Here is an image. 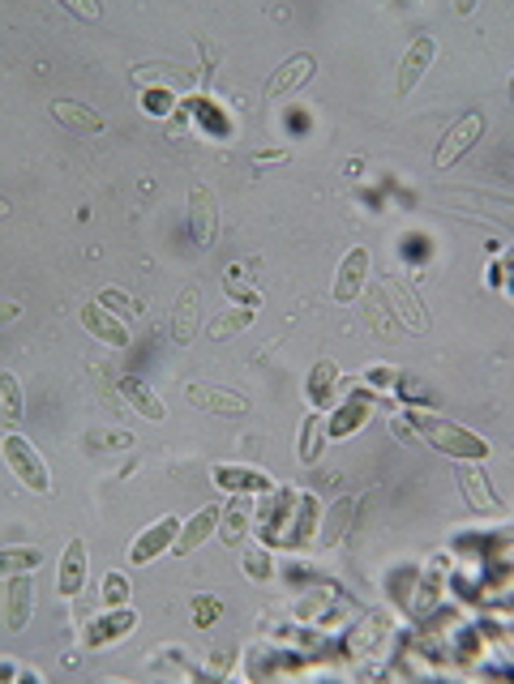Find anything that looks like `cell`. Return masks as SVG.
<instances>
[{
  "label": "cell",
  "mask_w": 514,
  "mask_h": 684,
  "mask_svg": "<svg viewBox=\"0 0 514 684\" xmlns=\"http://www.w3.org/2000/svg\"><path fill=\"white\" fill-rule=\"evenodd\" d=\"M403 419L412 423V432H416V441H421V445L438 449V454L454 458V463H485V458L493 454V445H489L480 432H472V428H463V423L446 419V415H438V410L412 407Z\"/></svg>",
  "instance_id": "6da1fadb"
},
{
  "label": "cell",
  "mask_w": 514,
  "mask_h": 684,
  "mask_svg": "<svg viewBox=\"0 0 514 684\" xmlns=\"http://www.w3.org/2000/svg\"><path fill=\"white\" fill-rule=\"evenodd\" d=\"M0 449H4V463H9L13 479H22V487H30L35 496H48V492H52V471H48L43 454H39L22 432H9V436L0 441Z\"/></svg>",
  "instance_id": "7a4b0ae2"
},
{
  "label": "cell",
  "mask_w": 514,
  "mask_h": 684,
  "mask_svg": "<svg viewBox=\"0 0 514 684\" xmlns=\"http://www.w3.org/2000/svg\"><path fill=\"white\" fill-rule=\"evenodd\" d=\"M485 129H489V121L480 116V112H467V116H459L450 129H446V137H441V145L434 150V167L438 172H446V167H454L480 137H485Z\"/></svg>",
  "instance_id": "3957f363"
},
{
  "label": "cell",
  "mask_w": 514,
  "mask_h": 684,
  "mask_svg": "<svg viewBox=\"0 0 514 684\" xmlns=\"http://www.w3.org/2000/svg\"><path fill=\"white\" fill-rule=\"evenodd\" d=\"M189 231H193V244L198 249H211L220 240V198L215 189L206 185H193L189 189Z\"/></svg>",
  "instance_id": "277c9868"
},
{
  "label": "cell",
  "mask_w": 514,
  "mask_h": 684,
  "mask_svg": "<svg viewBox=\"0 0 514 684\" xmlns=\"http://www.w3.org/2000/svg\"><path fill=\"white\" fill-rule=\"evenodd\" d=\"M459 492H463L472 514H506V501L493 492V483L485 476V463H459Z\"/></svg>",
  "instance_id": "5b68a950"
},
{
  "label": "cell",
  "mask_w": 514,
  "mask_h": 684,
  "mask_svg": "<svg viewBox=\"0 0 514 684\" xmlns=\"http://www.w3.org/2000/svg\"><path fill=\"white\" fill-rule=\"evenodd\" d=\"M211 479L220 483L227 496H262V492H275V487H279L262 467H245V463H215V467H211Z\"/></svg>",
  "instance_id": "8992f818"
},
{
  "label": "cell",
  "mask_w": 514,
  "mask_h": 684,
  "mask_svg": "<svg viewBox=\"0 0 514 684\" xmlns=\"http://www.w3.org/2000/svg\"><path fill=\"white\" fill-rule=\"evenodd\" d=\"M381 300H386V308L394 313V321H399L403 330H412V334H425V330H429V313L421 308L416 291H412L403 278H386V282H381Z\"/></svg>",
  "instance_id": "52a82bcc"
},
{
  "label": "cell",
  "mask_w": 514,
  "mask_h": 684,
  "mask_svg": "<svg viewBox=\"0 0 514 684\" xmlns=\"http://www.w3.org/2000/svg\"><path fill=\"white\" fill-rule=\"evenodd\" d=\"M317 522H322V505H317V496L313 492H296V505L292 514H288V531L279 535V544L275 547H309V540H317Z\"/></svg>",
  "instance_id": "ba28073f"
},
{
  "label": "cell",
  "mask_w": 514,
  "mask_h": 684,
  "mask_svg": "<svg viewBox=\"0 0 514 684\" xmlns=\"http://www.w3.org/2000/svg\"><path fill=\"white\" fill-rule=\"evenodd\" d=\"M176 535H180V518L176 514H167V518H159V522H150L147 531L129 544V565H150V560H159L163 552H172L176 544Z\"/></svg>",
  "instance_id": "9c48e42d"
},
{
  "label": "cell",
  "mask_w": 514,
  "mask_h": 684,
  "mask_svg": "<svg viewBox=\"0 0 514 684\" xmlns=\"http://www.w3.org/2000/svg\"><path fill=\"white\" fill-rule=\"evenodd\" d=\"M434 56H438V39H434V35H416L412 48H408L403 61H399V77H394V90H399L403 99L425 81V73H429V65H434Z\"/></svg>",
  "instance_id": "30bf717a"
},
{
  "label": "cell",
  "mask_w": 514,
  "mask_h": 684,
  "mask_svg": "<svg viewBox=\"0 0 514 684\" xmlns=\"http://www.w3.org/2000/svg\"><path fill=\"white\" fill-rule=\"evenodd\" d=\"M77 321H82V330L90 334V339L108 342V346H129V326L116 317V313H108L99 300H86L82 308H77Z\"/></svg>",
  "instance_id": "8fae6325"
},
{
  "label": "cell",
  "mask_w": 514,
  "mask_h": 684,
  "mask_svg": "<svg viewBox=\"0 0 514 684\" xmlns=\"http://www.w3.org/2000/svg\"><path fill=\"white\" fill-rule=\"evenodd\" d=\"M138 629V612L125 608H108V616H95L86 624V650H103V646H116L121 637H129Z\"/></svg>",
  "instance_id": "7c38bea8"
},
{
  "label": "cell",
  "mask_w": 514,
  "mask_h": 684,
  "mask_svg": "<svg viewBox=\"0 0 514 684\" xmlns=\"http://www.w3.org/2000/svg\"><path fill=\"white\" fill-rule=\"evenodd\" d=\"M202 330V291L198 282H185L180 295H176V308H172V342L176 346H189Z\"/></svg>",
  "instance_id": "4fadbf2b"
},
{
  "label": "cell",
  "mask_w": 514,
  "mask_h": 684,
  "mask_svg": "<svg viewBox=\"0 0 514 684\" xmlns=\"http://www.w3.org/2000/svg\"><path fill=\"white\" fill-rule=\"evenodd\" d=\"M368 270H373L368 249H352V253L339 262V270H335V287H330V295H335L339 304H352V300H356V295L368 287Z\"/></svg>",
  "instance_id": "5bb4252c"
},
{
  "label": "cell",
  "mask_w": 514,
  "mask_h": 684,
  "mask_svg": "<svg viewBox=\"0 0 514 684\" xmlns=\"http://www.w3.org/2000/svg\"><path fill=\"white\" fill-rule=\"evenodd\" d=\"M185 398H189V407L206 410V415H223V419H240L245 410H249V398H240V394H231V390H223V385H185Z\"/></svg>",
  "instance_id": "9a60e30c"
},
{
  "label": "cell",
  "mask_w": 514,
  "mask_h": 684,
  "mask_svg": "<svg viewBox=\"0 0 514 684\" xmlns=\"http://www.w3.org/2000/svg\"><path fill=\"white\" fill-rule=\"evenodd\" d=\"M317 73V61L309 56V52H296V56H288L284 65L275 68L271 77H266V86H262V94L266 99H284V94H292L296 86H304L309 77Z\"/></svg>",
  "instance_id": "2e32d148"
},
{
  "label": "cell",
  "mask_w": 514,
  "mask_h": 684,
  "mask_svg": "<svg viewBox=\"0 0 514 684\" xmlns=\"http://www.w3.org/2000/svg\"><path fill=\"white\" fill-rule=\"evenodd\" d=\"M86 569H90V560H86V540L74 535L70 547L61 552V569H57V591H61V599H77V595H82Z\"/></svg>",
  "instance_id": "e0dca14e"
},
{
  "label": "cell",
  "mask_w": 514,
  "mask_h": 684,
  "mask_svg": "<svg viewBox=\"0 0 514 684\" xmlns=\"http://www.w3.org/2000/svg\"><path fill=\"white\" fill-rule=\"evenodd\" d=\"M30 616H35V582H30V573H17V578H9V591H4L9 633H22L30 624Z\"/></svg>",
  "instance_id": "ac0fdd59"
},
{
  "label": "cell",
  "mask_w": 514,
  "mask_h": 684,
  "mask_svg": "<svg viewBox=\"0 0 514 684\" xmlns=\"http://www.w3.org/2000/svg\"><path fill=\"white\" fill-rule=\"evenodd\" d=\"M220 509L223 505H202L189 522H180V535H176V544H172V552L176 556H193L198 547L206 544L215 531H220Z\"/></svg>",
  "instance_id": "d6986e66"
},
{
  "label": "cell",
  "mask_w": 514,
  "mask_h": 684,
  "mask_svg": "<svg viewBox=\"0 0 514 684\" xmlns=\"http://www.w3.org/2000/svg\"><path fill=\"white\" fill-rule=\"evenodd\" d=\"M202 73L189 65H142L134 68V86H142V90H167V94H176V90H185V86H193Z\"/></svg>",
  "instance_id": "ffe728a7"
},
{
  "label": "cell",
  "mask_w": 514,
  "mask_h": 684,
  "mask_svg": "<svg viewBox=\"0 0 514 684\" xmlns=\"http://www.w3.org/2000/svg\"><path fill=\"white\" fill-rule=\"evenodd\" d=\"M52 121L65 125V129L77 137L103 134V116H99L90 103H77V99H52Z\"/></svg>",
  "instance_id": "44dd1931"
},
{
  "label": "cell",
  "mask_w": 514,
  "mask_h": 684,
  "mask_svg": "<svg viewBox=\"0 0 514 684\" xmlns=\"http://www.w3.org/2000/svg\"><path fill=\"white\" fill-rule=\"evenodd\" d=\"M253 505H258L253 496H231L220 509V535L227 547H240L245 535L253 531Z\"/></svg>",
  "instance_id": "7402d4cb"
},
{
  "label": "cell",
  "mask_w": 514,
  "mask_h": 684,
  "mask_svg": "<svg viewBox=\"0 0 514 684\" xmlns=\"http://www.w3.org/2000/svg\"><path fill=\"white\" fill-rule=\"evenodd\" d=\"M335 394H339V368H335V359H317L304 377V398L313 410H326L335 403Z\"/></svg>",
  "instance_id": "603a6c76"
},
{
  "label": "cell",
  "mask_w": 514,
  "mask_h": 684,
  "mask_svg": "<svg viewBox=\"0 0 514 684\" xmlns=\"http://www.w3.org/2000/svg\"><path fill=\"white\" fill-rule=\"evenodd\" d=\"M326 441H330V436H326V415L309 410V415H304V423H300V436H296V463H300V467L322 463Z\"/></svg>",
  "instance_id": "cb8c5ba5"
},
{
  "label": "cell",
  "mask_w": 514,
  "mask_h": 684,
  "mask_svg": "<svg viewBox=\"0 0 514 684\" xmlns=\"http://www.w3.org/2000/svg\"><path fill=\"white\" fill-rule=\"evenodd\" d=\"M446 573H450V560H446V556H434V560H429V569L421 573V591H416L412 612L429 616L434 608H438L441 595H446Z\"/></svg>",
  "instance_id": "d4e9b609"
},
{
  "label": "cell",
  "mask_w": 514,
  "mask_h": 684,
  "mask_svg": "<svg viewBox=\"0 0 514 684\" xmlns=\"http://www.w3.org/2000/svg\"><path fill=\"white\" fill-rule=\"evenodd\" d=\"M258 308H245V304H231V308H220L211 321H206V339L211 342H231L236 334H245L253 326Z\"/></svg>",
  "instance_id": "484cf974"
},
{
  "label": "cell",
  "mask_w": 514,
  "mask_h": 684,
  "mask_svg": "<svg viewBox=\"0 0 514 684\" xmlns=\"http://www.w3.org/2000/svg\"><path fill=\"white\" fill-rule=\"evenodd\" d=\"M121 398L129 403V407L138 410V415H147L150 423H159L163 415H167V407H163V398L150 390L142 377H121Z\"/></svg>",
  "instance_id": "4316f807"
},
{
  "label": "cell",
  "mask_w": 514,
  "mask_h": 684,
  "mask_svg": "<svg viewBox=\"0 0 514 684\" xmlns=\"http://www.w3.org/2000/svg\"><path fill=\"white\" fill-rule=\"evenodd\" d=\"M352 514H356V501H335L326 514H322V522H317V540L330 547V544H339L348 531H352Z\"/></svg>",
  "instance_id": "83f0119b"
},
{
  "label": "cell",
  "mask_w": 514,
  "mask_h": 684,
  "mask_svg": "<svg viewBox=\"0 0 514 684\" xmlns=\"http://www.w3.org/2000/svg\"><path fill=\"white\" fill-rule=\"evenodd\" d=\"M368 419H373V407H368L365 398H352V403H343L326 419V436H352V432L365 428Z\"/></svg>",
  "instance_id": "f1b7e54d"
},
{
  "label": "cell",
  "mask_w": 514,
  "mask_h": 684,
  "mask_svg": "<svg viewBox=\"0 0 514 684\" xmlns=\"http://www.w3.org/2000/svg\"><path fill=\"white\" fill-rule=\"evenodd\" d=\"M240 569H245V578L258 582V586H262V582H275V552H271V547L249 544L245 552H240Z\"/></svg>",
  "instance_id": "f546056e"
},
{
  "label": "cell",
  "mask_w": 514,
  "mask_h": 684,
  "mask_svg": "<svg viewBox=\"0 0 514 684\" xmlns=\"http://www.w3.org/2000/svg\"><path fill=\"white\" fill-rule=\"evenodd\" d=\"M43 565L39 547H0V578H17V573H35Z\"/></svg>",
  "instance_id": "4dcf8cb0"
},
{
  "label": "cell",
  "mask_w": 514,
  "mask_h": 684,
  "mask_svg": "<svg viewBox=\"0 0 514 684\" xmlns=\"http://www.w3.org/2000/svg\"><path fill=\"white\" fill-rule=\"evenodd\" d=\"M0 415H4V423H22V415H26V394H22V381L13 377V372H0Z\"/></svg>",
  "instance_id": "1f68e13d"
},
{
  "label": "cell",
  "mask_w": 514,
  "mask_h": 684,
  "mask_svg": "<svg viewBox=\"0 0 514 684\" xmlns=\"http://www.w3.org/2000/svg\"><path fill=\"white\" fill-rule=\"evenodd\" d=\"M223 291L231 295V304H245V308H262V295L253 291V282L245 278L240 266H227L223 270Z\"/></svg>",
  "instance_id": "d6a6232c"
},
{
  "label": "cell",
  "mask_w": 514,
  "mask_h": 684,
  "mask_svg": "<svg viewBox=\"0 0 514 684\" xmlns=\"http://www.w3.org/2000/svg\"><path fill=\"white\" fill-rule=\"evenodd\" d=\"M90 449H103V454H121V449H134L138 441L129 436V432H121V428H86V436H82Z\"/></svg>",
  "instance_id": "836d02e7"
},
{
  "label": "cell",
  "mask_w": 514,
  "mask_h": 684,
  "mask_svg": "<svg viewBox=\"0 0 514 684\" xmlns=\"http://www.w3.org/2000/svg\"><path fill=\"white\" fill-rule=\"evenodd\" d=\"M95 300H99L108 313H116V317H138V313H142V304H138L134 295H125L121 287H103Z\"/></svg>",
  "instance_id": "e575fe53"
},
{
  "label": "cell",
  "mask_w": 514,
  "mask_h": 684,
  "mask_svg": "<svg viewBox=\"0 0 514 684\" xmlns=\"http://www.w3.org/2000/svg\"><path fill=\"white\" fill-rule=\"evenodd\" d=\"M129 595H134V586H129V578H125L121 569L103 573V608H125Z\"/></svg>",
  "instance_id": "d590c367"
},
{
  "label": "cell",
  "mask_w": 514,
  "mask_h": 684,
  "mask_svg": "<svg viewBox=\"0 0 514 684\" xmlns=\"http://www.w3.org/2000/svg\"><path fill=\"white\" fill-rule=\"evenodd\" d=\"M189 612H193V624H198V629H211V624H220L223 599H215V595H193V599H189Z\"/></svg>",
  "instance_id": "8d00e7d4"
},
{
  "label": "cell",
  "mask_w": 514,
  "mask_h": 684,
  "mask_svg": "<svg viewBox=\"0 0 514 684\" xmlns=\"http://www.w3.org/2000/svg\"><path fill=\"white\" fill-rule=\"evenodd\" d=\"M399 377H403V372L390 368V364H368L365 368V385H373V390H390Z\"/></svg>",
  "instance_id": "74e56055"
},
{
  "label": "cell",
  "mask_w": 514,
  "mask_h": 684,
  "mask_svg": "<svg viewBox=\"0 0 514 684\" xmlns=\"http://www.w3.org/2000/svg\"><path fill=\"white\" fill-rule=\"evenodd\" d=\"M231 663H236V650H231V646H220V650L206 659V672H211V676H227Z\"/></svg>",
  "instance_id": "f35d334b"
},
{
  "label": "cell",
  "mask_w": 514,
  "mask_h": 684,
  "mask_svg": "<svg viewBox=\"0 0 514 684\" xmlns=\"http://www.w3.org/2000/svg\"><path fill=\"white\" fill-rule=\"evenodd\" d=\"M65 9H70L74 17H82V22H99V17H103V9H99V4H86V0H65Z\"/></svg>",
  "instance_id": "ab89813d"
},
{
  "label": "cell",
  "mask_w": 514,
  "mask_h": 684,
  "mask_svg": "<svg viewBox=\"0 0 514 684\" xmlns=\"http://www.w3.org/2000/svg\"><path fill=\"white\" fill-rule=\"evenodd\" d=\"M17 317H22V304L9 300V295H0V326H13Z\"/></svg>",
  "instance_id": "60d3db41"
},
{
  "label": "cell",
  "mask_w": 514,
  "mask_h": 684,
  "mask_svg": "<svg viewBox=\"0 0 514 684\" xmlns=\"http://www.w3.org/2000/svg\"><path fill=\"white\" fill-rule=\"evenodd\" d=\"M390 432H394V436H399V441H403V445H421V441H416V432H412V423H408V419H390Z\"/></svg>",
  "instance_id": "b9f144b4"
},
{
  "label": "cell",
  "mask_w": 514,
  "mask_h": 684,
  "mask_svg": "<svg viewBox=\"0 0 514 684\" xmlns=\"http://www.w3.org/2000/svg\"><path fill=\"white\" fill-rule=\"evenodd\" d=\"M288 159V150H262L258 154V163H284Z\"/></svg>",
  "instance_id": "7bdbcfd3"
},
{
  "label": "cell",
  "mask_w": 514,
  "mask_h": 684,
  "mask_svg": "<svg viewBox=\"0 0 514 684\" xmlns=\"http://www.w3.org/2000/svg\"><path fill=\"white\" fill-rule=\"evenodd\" d=\"M9 676H17V668H13V663H0V681H9Z\"/></svg>",
  "instance_id": "ee69618b"
},
{
  "label": "cell",
  "mask_w": 514,
  "mask_h": 684,
  "mask_svg": "<svg viewBox=\"0 0 514 684\" xmlns=\"http://www.w3.org/2000/svg\"><path fill=\"white\" fill-rule=\"evenodd\" d=\"M4 214H9V202H4V198H0V218H4Z\"/></svg>",
  "instance_id": "f6af8a7d"
}]
</instances>
